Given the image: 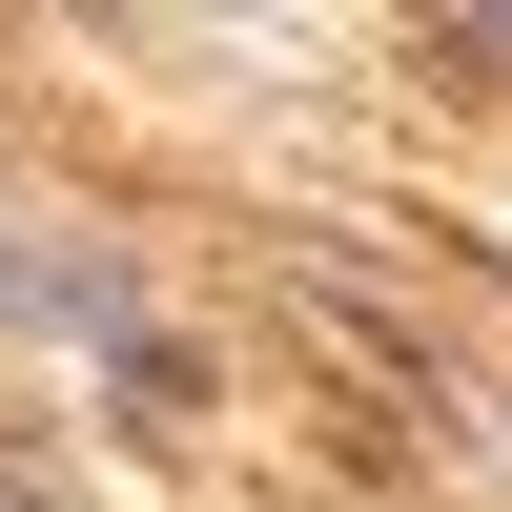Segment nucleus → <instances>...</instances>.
<instances>
[{"mask_svg": "<svg viewBox=\"0 0 512 512\" xmlns=\"http://www.w3.org/2000/svg\"><path fill=\"white\" fill-rule=\"evenodd\" d=\"M451 62H492V82H512V21H472V41H451Z\"/></svg>", "mask_w": 512, "mask_h": 512, "instance_id": "obj_1", "label": "nucleus"}]
</instances>
